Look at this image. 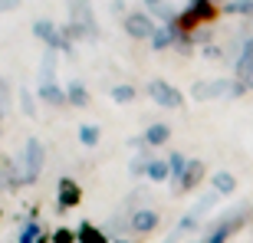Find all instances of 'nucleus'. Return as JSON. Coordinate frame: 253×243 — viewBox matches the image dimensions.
I'll return each mask as SVG.
<instances>
[{
  "label": "nucleus",
  "mask_w": 253,
  "mask_h": 243,
  "mask_svg": "<svg viewBox=\"0 0 253 243\" xmlns=\"http://www.w3.org/2000/svg\"><path fill=\"white\" fill-rule=\"evenodd\" d=\"M250 85L234 79V76H224V79H207V82H194L191 85V99L194 102H211V99H237L244 95Z\"/></svg>",
  "instance_id": "nucleus-1"
},
{
  "label": "nucleus",
  "mask_w": 253,
  "mask_h": 243,
  "mask_svg": "<svg viewBox=\"0 0 253 243\" xmlns=\"http://www.w3.org/2000/svg\"><path fill=\"white\" fill-rule=\"evenodd\" d=\"M250 220H253L250 204H240V207H234L227 217H220V220H217V224L211 227V230H207L201 240H204V243H230L247 224H250Z\"/></svg>",
  "instance_id": "nucleus-2"
},
{
  "label": "nucleus",
  "mask_w": 253,
  "mask_h": 243,
  "mask_svg": "<svg viewBox=\"0 0 253 243\" xmlns=\"http://www.w3.org/2000/svg\"><path fill=\"white\" fill-rule=\"evenodd\" d=\"M214 204H217V194H214V191H211V194H204V197H197L194 207H191L188 214L174 224V230L168 234V240H165V243H181L188 234H197V230H201V220L211 214V207H214Z\"/></svg>",
  "instance_id": "nucleus-3"
},
{
  "label": "nucleus",
  "mask_w": 253,
  "mask_h": 243,
  "mask_svg": "<svg viewBox=\"0 0 253 243\" xmlns=\"http://www.w3.org/2000/svg\"><path fill=\"white\" fill-rule=\"evenodd\" d=\"M66 10H69V23L79 27L83 40H95L99 37V27H95L92 3H89V0H66Z\"/></svg>",
  "instance_id": "nucleus-4"
},
{
  "label": "nucleus",
  "mask_w": 253,
  "mask_h": 243,
  "mask_svg": "<svg viewBox=\"0 0 253 243\" xmlns=\"http://www.w3.org/2000/svg\"><path fill=\"white\" fill-rule=\"evenodd\" d=\"M43 164H46V148L40 138H27L23 145V181L27 184H37L40 174H43Z\"/></svg>",
  "instance_id": "nucleus-5"
},
{
  "label": "nucleus",
  "mask_w": 253,
  "mask_h": 243,
  "mask_svg": "<svg viewBox=\"0 0 253 243\" xmlns=\"http://www.w3.org/2000/svg\"><path fill=\"white\" fill-rule=\"evenodd\" d=\"M145 92H148V99L155 105H161V109H184L181 89H174V85L165 82V79H151V82L145 85Z\"/></svg>",
  "instance_id": "nucleus-6"
},
{
  "label": "nucleus",
  "mask_w": 253,
  "mask_h": 243,
  "mask_svg": "<svg viewBox=\"0 0 253 243\" xmlns=\"http://www.w3.org/2000/svg\"><path fill=\"white\" fill-rule=\"evenodd\" d=\"M122 27L131 40H151L155 30H158V23H155V17H151L148 10H135V13H125Z\"/></svg>",
  "instance_id": "nucleus-7"
},
{
  "label": "nucleus",
  "mask_w": 253,
  "mask_h": 243,
  "mask_svg": "<svg viewBox=\"0 0 253 243\" xmlns=\"http://www.w3.org/2000/svg\"><path fill=\"white\" fill-rule=\"evenodd\" d=\"M33 37H40L49 49H63V53H73V40H66L56 30L53 20H33Z\"/></svg>",
  "instance_id": "nucleus-8"
},
{
  "label": "nucleus",
  "mask_w": 253,
  "mask_h": 243,
  "mask_svg": "<svg viewBox=\"0 0 253 243\" xmlns=\"http://www.w3.org/2000/svg\"><path fill=\"white\" fill-rule=\"evenodd\" d=\"M158 224H161V214L155 210V207H138V210H131V214H128V230H131V234H138V237L155 234Z\"/></svg>",
  "instance_id": "nucleus-9"
},
{
  "label": "nucleus",
  "mask_w": 253,
  "mask_h": 243,
  "mask_svg": "<svg viewBox=\"0 0 253 243\" xmlns=\"http://www.w3.org/2000/svg\"><path fill=\"white\" fill-rule=\"evenodd\" d=\"M211 17H214V7H211V3H201V7H191L188 3V10L174 17V27H178L181 33H191V30H197L201 23H211Z\"/></svg>",
  "instance_id": "nucleus-10"
},
{
  "label": "nucleus",
  "mask_w": 253,
  "mask_h": 243,
  "mask_svg": "<svg viewBox=\"0 0 253 243\" xmlns=\"http://www.w3.org/2000/svg\"><path fill=\"white\" fill-rule=\"evenodd\" d=\"M79 201H83V187H79V181L59 178V184H56V210L59 214H66V210L76 207Z\"/></svg>",
  "instance_id": "nucleus-11"
},
{
  "label": "nucleus",
  "mask_w": 253,
  "mask_h": 243,
  "mask_svg": "<svg viewBox=\"0 0 253 243\" xmlns=\"http://www.w3.org/2000/svg\"><path fill=\"white\" fill-rule=\"evenodd\" d=\"M234 79H240V82H247L253 89V37L244 40L240 53L234 56Z\"/></svg>",
  "instance_id": "nucleus-12"
},
{
  "label": "nucleus",
  "mask_w": 253,
  "mask_h": 243,
  "mask_svg": "<svg viewBox=\"0 0 253 243\" xmlns=\"http://www.w3.org/2000/svg\"><path fill=\"white\" fill-rule=\"evenodd\" d=\"M184 37V33H181L178 27H174V23H161L158 30H155V37L148 40L151 43V49H155V53H165V49H171V46H178V40Z\"/></svg>",
  "instance_id": "nucleus-13"
},
{
  "label": "nucleus",
  "mask_w": 253,
  "mask_h": 243,
  "mask_svg": "<svg viewBox=\"0 0 253 243\" xmlns=\"http://www.w3.org/2000/svg\"><path fill=\"white\" fill-rule=\"evenodd\" d=\"M204 174H207V164H204L201 158H191V161H188V171H184V178L178 181V191H181V194L194 191V187L204 181Z\"/></svg>",
  "instance_id": "nucleus-14"
},
{
  "label": "nucleus",
  "mask_w": 253,
  "mask_h": 243,
  "mask_svg": "<svg viewBox=\"0 0 253 243\" xmlns=\"http://www.w3.org/2000/svg\"><path fill=\"white\" fill-rule=\"evenodd\" d=\"M37 99H40L43 105H53V109H63V105H69V99H66V89H59L56 82H40Z\"/></svg>",
  "instance_id": "nucleus-15"
},
{
  "label": "nucleus",
  "mask_w": 253,
  "mask_h": 243,
  "mask_svg": "<svg viewBox=\"0 0 253 243\" xmlns=\"http://www.w3.org/2000/svg\"><path fill=\"white\" fill-rule=\"evenodd\" d=\"M168 138H171V125H165V122H155V125H148L141 131L145 148H161V145H168Z\"/></svg>",
  "instance_id": "nucleus-16"
},
{
  "label": "nucleus",
  "mask_w": 253,
  "mask_h": 243,
  "mask_svg": "<svg viewBox=\"0 0 253 243\" xmlns=\"http://www.w3.org/2000/svg\"><path fill=\"white\" fill-rule=\"evenodd\" d=\"M211 187H214L217 197H227V194H234V191H237V178L230 174V171H217L214 178H211Z\"/></svg>",
  "instance_id": "nucleus-17"
},
{
  "label": "nucleus",
  "mask_w": 253,
  "mask_h": 243,
  "mask_svg": "<svg viewBox=\"0 0 253 243\" xmlns=\"http://www.w3.org/2000/svg\"><path fill=\"white\" fill-rule=\"evenodd\" d=\"M66 99H69L73 109H85V105L92 102V99H89V89H85L83 82H69L66 85Z\"/></svg>",
  "instance_id": "nucleus-18"
},
{
  "label": "nucleus",
  "mask_w": 253,
  "mask_h": 243,
  "mask_svg": "<svg viewBox=\"0 0 253 243\" xmlns=\"http://www.w3.org/2000/svg\"><path fill=\"white\" fill-rule=\"evenodd\" d=\"M145 178L151 181V184H161V181H171V168H168V161H161V158H151L148 164V174Z\"/></svg>",
  "instance_id": "nucleus-19"
},
{
  "label": "nucleus",
  "mask_w": 253,
  "mask_h": 243,
  "mask_svg": "<svg viewBox=\"0 0 253 243\" xmlns=\"http://www.w3.org/2000/svg\"><path fill=\"white\" fill-rule=\"evenodd\" d=\"M43 237H46V234H43V227H40L37 220H27V224L20 227V234H17V243H40Z\"/></svg>",
  "instance_id": "nucleus-20"
},
{
  "label": "nucleus",
  "mask_w": 253,
  "mask_h": 243,
  "mask_svg": "<svg viewBox=\"0 0 253 243\" xmlns=\"http://www.w3.org/2000/svg\"><path fill=\"white\" fill-rule=\"evenodd\" d=\"M56 49L46 46V56H43V63H40V82H56Z\"/></svg>",
  "instance_id": "nucleus-21"
},
{
  "label": "nucleus",
  "mask_w": 253,
  "mask_h": 243,
  "mask_svg": "<svg viewBox=\"0 0 253 243\" xmlns=\"http://www.w3.org/2000/svg\"><path fill=\"white\" fill-rule=\"evenodd\" d=\"M109 95H112V102L115 105H128V102H135V85H128V82H119V85H112L109 89Z\"/></svg>",
  "instance_id": "nucleus-22"
},
{
  "label": "nucleus",
  "mask_w": 253,
  "mask_h": 243,
  "mask_svg": "<svg viewBox=\"0 0 253 243\" xmlns=\"http://www.w3.org/2000/svg\"><path fill=\"white\" fill-rule=\"evenodd\" d=\"M165 161H168V168H171V181H181V178H184V171H188V155H181V151H174V155H168V158H165Z\"/></svg>",
  "instance_id": "nucleus-23"
},
{
  "label": "nucleus",
  "mask_w": 253,
  "mask_h": 243,
  "mask_svg": "<svg viewBox=\"0 0 253 243\" xmlns=\"http://www.w3.org/2000/svg\"><path fill=\"white\" fill-rule=\"evenodd\" d=\"M99 138H102V128H99V125H92V122L79 125V141H83L85 148H95V145H99Z\"/></svg>",
  "instance_id": "nucleus-24"
},
{
  "label": "nucleus",
  "mask_w": 253,
  "mask_h": 243,
  "mask_svg": "<svg viewBox=\"0 0 253 243\" xmlns=\"http://www.w3.org/2000/svg\"><path fill=\"white\" fill-rule=\"evenodd\" d=\"M224 13H230V17H253V0H227Z\"/></svg>",
  "instance_id": "nucleus-25"
},
{
  "label": "nucleus",
  "mask_w": 253,
  "mask_h": 243,
  "mask_svg": "<svg viewBox=\"0 0 253 243\" xmlns=\"http://www.w3.org/2000/svg\"><path fill=\"white\" fill-rule=\"evenodd\" d=\"M148 164H151V148H145L141 155H135L128 164V171L135 174V178H141V174H148Z\"/></svg>",
  "instance_id": "nucleus-26"
},
{
  "label": "nucleus",
  "mask_w": 253,
  "mask_h": 243,
  "mask_svg": "<svg viewBox=\"0 0 253 243\" xmlns=\"http://www.w3.org/2000/svg\"><path fill=\"white\" fill-rule=\"evenodd\" d=\"M20 112L27 115V119H37V102H33V95L27 89H20Z\"/></svg>",
  "instance_id": "nucleus-27"
},
{
  "label": "nucleus",
  "mask_w": 253,
  "mask_h": 243,
  "mask_svg": "<svg viewBox=\"0 0 253 243\" xmlns=\"http://www.w3.org/2000/svg\"><path fill=\"white\" fill-rule=\"evenodd\" d=\"M79 237H76V230H69V227H59V230H53L49 234V243H76Z\"/></svg>",
  "instance_id": "nucleus-28"
},
{
  "label": "nucleus",
  "mask_w": 253,
  "mask_h": 243,
  "mask_svg": "<svg viewBox=\"0 0 253 243\" xmlns=\"http://www.w3.org/2000/svg\"><path fill=\"white\" fill-rule=\"evenodd\" d=\"M201 56H204V59H214V63H217V59H227V53L220 46H214V43H204V46H201Z\"/></svg>",
  "instance_id": "nucleus-29"
},
{
  "label": "nucleus",
  "mask_w": 253,
  "mask_h": 243,
  "mask_svg": "<svg viewBox=\"0 0 253 243\" xmlns=\"http://www.w3.org/2000/svg\"><path fill=\"white\" fill-rule=\"evenodd\" d=\"M20 0H0V13H7V10H17Z\"/></svg>",
  "instance_id": "nucleus-30"
},
{
  "label": "nucleus",
  "mask_w": 253,
  "mask_h": 243,
  "mask_svg": "<svg viewBox=\"0 0 253 243\" xmlns=\"http://www.w3.org/2000/svg\"><path fill=\"white\" fill-rule=\"evenodd\" d=\"M145 3H148V13H155L158 7H165V0H145Z\"/></svg>",
  "instance_id": "nucleus-31"
},
{
  "label": "nucleus",
  "mask_w": 253,
  "mask_h": 243,
  "mask_svg": "<svg viewBox=\"0 0 253 243\" xmlns=\"http://www.w3.org/2000/svg\"><path fill=\"white\" fill-rule=\"evenodd\" d=\"M0 131H3V105H0Z\"/></svg>",
  "instance_id": "nucleus-32"
},
{
  "label": "nucleus",
  "mask_w": 253,
  "mask_h": 243,
  "mask_svg": "<svg viewBox=\"0 0 253 243\" xmlns=\"http://www.w3.org/2000/svg\"><path fill=\"white\" fill-rule=\"evenodd\" d=\"M207 3H214V7H217V3H227V0H207Z\"/></svg>",
  "instance_id": "nucleus-33"
},
{
  "label": "nucleus",
  "mask_w": 253,
  "mask_h": 243,
  "mask_svg": "<svg viewBox=\"0 0 253 243\" xmlns=\"http://www.w3.org/2000/svg\"><path fill=\"white\" fill-rule=\"evenodd\" d=\"M112 243H131V240H122V237H119V240H112Z\"/></svg>",
  "instance_id": "nucleus-34"
},
{
  "label": "nucleus",
  "mask_w": 253,
  "mask_h": 243,
  "mask_svg": "<svg viewBox=\"0 0 253 243\" xmlns=\"http://www.w3.org/2000/svg\"><path fill=\"white\" fill-rule=\"evenodd\" d=\"M194 243H204V240H194Z\"/></svg>",
  "instance_id": "nucleus-35"
},
{
  "label": "nucleus",
  "mask_w": 253,
  "mask_h": 243,
  "mask_svg": "<svg viewBox=\"0 0 253 243\" xmlns=\"http://www.w3.org/2000/svg\"><path fill=\"white\" fill-rule=\"evenodd\" d=\"M250 224H253V220H250Z\"/></svg>",
  "instance_id": "nucleus-36"
}]
</instances>
